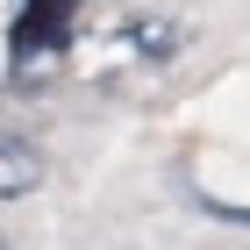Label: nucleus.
Masks as SVG:
<instances>
[{"label": "nucleus", "mask_w": 250, "mask_h": 250, "mask_svg": "<svg viewBox=\"0 0 250 250\" xmlns=\"http://www.w3.org/2000/svg\"><path fill=\"white\" fill-rule=\"evenodd\" d=\"M29 15L7 29V58L15 64H29L36 50H64L72 43V0H21Z\"/></svg>", "instance_id": "1"}, {"label": "nucleus", "mask_w": 250, "mask_h": 250, "mask_svg": "<svg viewBox=\"0 0 250 250\" xmlns=\"http://www.w3.org/2000/svg\"><path fill=\"white\" fill-rule=\"evenodd\" d=\"M29 186H43V157L29 143H15V136H0V200H15Z\"/></svg>", "instance_id": "2"}, {"label": "nucleus", "mask_w": 250, "mask_h": 250, "mask_svg": "<svg viewBox=\"0 0 250 250\" xmlns=\"http://www.w3.org/2000/svg\"><path fill=\"white\" fill-rule=\"evenodd\" d=\"M208 214H222V222H250V208H229V200H208Z\"/></svg>", "instance_id": "3"}]
</instances>
